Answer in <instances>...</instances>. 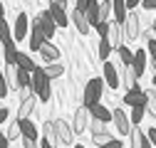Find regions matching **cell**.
Listing matches in <instances>:
<instances>
[{"mask_svg":"<svg viewBox=\"0 0 156 148\" xmlns=\"http://www.w3.org/2000/svg\"><path fill=\"white\" fill-rule=\"evenodd\" d=\"M102 91H104V79H99V77L89 79V82H87V86H84V106H87V109H92L94 104H99Z\"/></svg>","mask_w":156,"mask_h":148,"instance_id":"cell-1","label":"cell"},{"mask_svg":"<svg viewBox=\"0 0 156 148\" xmlns=\"http://www.w3.org/2000/svg\"><path fill=\"white\" fill-rule=\"evenodd\" d=\"M47 10H50V15H52V20H55L57 27H67L69 25V17L65 12V0H52Z\"/></svg>","mask_w":156,"mask_h":148,"instance_id":"cell-2","label":"cell"},{"mask_svg":"<svg viewBox=\"0 0 156 148\" xmlns=\"http://www.w3.org/2000/svg\"><path fill=\"white\" fill-rule=\"evenodd\" d=\"M89 119H92V114H89V109L87 106H80L74 111V121H72V133L77 136V133H82L84 128H87V123H89Z\"/></svg>","mask_w":156,"mask_h":148,"instance_id":"cell-3","label":"cell"},{"mask_svg":"<svg viewBox=\"0 0 156 148\" xmlns=\"http://www.w3.org/2000/svg\"><path fill=\"white\" fill-rule=\"evenodd\" d=\"M27 42H30V49H32V52H40L42 45L47 42V37H45V32L40 30V22H37V20H35L32 27H30V40H27Z\"/></svg>","mask_w":156,"mask_h":148,"instance_id":"cell-4","label":"cell"},{"mask_svg":"<svg viewBox=\"0 0 156 148\" xmlns=\"http://www.w3.org/2000/svg\"><path fill=\"white\" fill-rule=\"evenodd\" d=\"M112 121H114L116 131H119L122 136H129V133H131V121H129V116L124 114L122 109H114V114H112Z\"/></svg>","mask_w":156,"mask_h":148,"instance_id":"cell-5","label":"cell"},{"mask_svg":"<svg viewBox=\"0 0 156 148\" xmlns=\"http://www.w3.org/2000/svg\"><path fill=\"white\" fill-rule=\"evenodd\" d=\"M37 22H40V30L45 32V37H47V42L55 37V30H57V25H55V20H52V15H50V10H42L40 15H37Z\"/></svg>","mask_w":156,"mask_h":148,"instance_id":"cell-6","label":"cell"},{"mask_svg":"<svg viewBox=\"0 0 156 148\" xmlns=\"http://www.w3.org/2000/svg\"><path fill=\"white\" fill-rule=\"evenodd\" d=\"M45 82H50V79H47V74H45V67H37V69L30 74V94L37 96V91L45 86Z\"/></svg>","mask_w":156,"mask_h":148,"instance_id":"cell-7","label":"cell"},{"mask_svg":"<svg viewBox=\"0 0 156 148\" xmlns=\"http://www.w3.org/2000/svg\"><path fill=\"white\" fill-rule=\"evenodd\" d=\"M102 79H104V84H107V86H112V89H116V86L122 84V79H119V72H116V67H114L112 62H104Z\"/></svg>","mask_w":156,"mask_h":148,"instance_id":"cell-8","label":"cell"},{"mask_svg":"<svg viewBox=\"0 0 156 148\" xmlns=\"http://www.w3.org/2000/svg\"><path fill=\"white\" fill-rule=\"evenodd\" d=\"M146 101H149V96H146V91H141V89L126 91V94H124V104L131 106V109H136V106H146Z\"/></svg>","mask_w":156,"mask_h":148,"instance_id":"cell-9","label":"cell"},{"mask_svg":"<svg viewBox=\"0 0 156 148\" xmlns=\"http://www.w3.org/2000/svg\"><path fill=\"white\" fill-rule=\"evenodd\" d=\"M124 32H126V40H136V37L141 35V27H139V15L131 12L126 17V22H124Z\"/></svg>","mask_w":156,"mask_h":148,"instance_id":"cell-10","label":"cell"},{"mask_svg":"<svg viewBox=\"0 0 156 148\" xmlns=\"http://www.w3.org/2000/svg\"><path fill=\"white\" fill-rule=\"evenodd\" d=\"M27 25H30V20H27V15H25V12H20V15L15 17V32H12V40H15V42L25 40V35H27Z\"/></svg>","mask_w":156,"mask_h":148,"instance_id":"cell-11","label":"cell"},{"mask_svg":"<svg viewBox=\"0 0 156 148\" xmlns=\"http://www.w3.org/2000/svg\"><path fill=\"white\" fill-rule=\"evenodd\" d=\"M55 126H57V136H60V143H72L74 141V133H72V126L67 123V121H62V119H57L55 121Z\"/></svg>","mask_w":156,"mask_h":148,"instance_id":"cell-12","label":"cell"},{"mask_svg":"<svg viewBox=\"0 0 156 148\" xmlns=\"http://www.w3.org/2000/svg\"><path fill=\"white\" fill-rule=\"evenodd\" d=\"M124 37H126L124 25H112V32H109V45H112L114 49L124 47Z\"/></svg>","mask_w":156,"mask_h":148,"instance_id":"cell-13","label":"cell"},{"mask_svg":"<svg viewBox=\"0 0 156 148\" xmlns=\"http://www.w3.org/2000/svg\"><path fill=\"white\" fill-rule=\"evenodd\" d=\"M15 67H17V69H23V72H27V74H32V72L37 69L35 59H30V54H25V52H17V57H15Z\"/></svg>","mask_w":156,"mask_h":148,"instance_id":"cell-14","label":"cell"},{"mask_svg":"<svg viewBox=\"0 0 156 148\" xmlns=\"http://www.w3.org/2000/svg\"><path fill=\"white\" fill-rule=\"evenodd\" d=\"M112 10H114V25H124L126 17H129V10L124 5V0H114L112 3Z\"/></svg>","mask_w":156,"mask_h":148,"instance_id":"cell-15","label":"cell"},{"mask_svg":"<svg viewBox=\"0 0 156 148\" xmlns=\"http://www.w3.org/2000/svg\"><path fill=\"white\" fill-rule=\"evenodd\" d=\"M89 114H92L94 121H102V123H109V121H112V111H109L104 104H94V106L89 109Z\"/></svg>","mask_w":156,"mask_h":148,"instance_id":"cell-16","label":"cell"},{"mask_svg":"<svg viewBox=\"0 0 156 148\" xmlns=\"http://www.w3.org/2000/svg\"><path fill=\"white\" fill-rule=\"evenodd\" d=\"M84 17H87L89 27H97V25H99V3H97V0H89V5H87V10H84Z\"/></svg>","mask_w":156,"mask_h":148,"instance_id":"cell-17","label":"cell"},{"mask_svg":"<svg viewBox=\"0 0 156 148\" xmlns=\"http://www.w3.org/2000/svg\"><path fill=\"white\" fill-rule=\"evenodd\" d=\"M69 22H74V27H77V32H80V35H87V32L92 30L89 22H87V17H84V12H80V10H74V12H72Z\"/></svg>","mask_w":156,"mask_h":148,"instance_id":"cell-18","label":"cell"},{"mask_svg":"<svg viewBox=\"0 0 156 148\" xmlns=\"http://www.w3.org/2000/svg\"><path fill=\"white\" fill-rule=\"evenodd\" d=\"M32 109H35V96L30 94V96H25V99L20 101V109H17V121H23V119H30Z\"/></svg>","mask_w":156,"mask_h":148,"instance_id":"cell-19","label":"cell"},{"mask_svg":"<svg viewBox=\"0 0 156 148\" xmlns=\"http://www.w3.org/2000/svg\"><path fill=\"white\" fill-rule=\"evenodd\" d=\"M40 54H42V59H47L50 64H55L57 59H60V49H57L52 42H45V45H42V49H40Z\"/></svg>","mask_w":156,"mask_h":148,"instance_id":"cell-20","label":"cell"},{"mask_svg":"<svg viewBox=\"0 0 156 148\" xmlns=\"http://www.w3.org/2000/svg\"><path fill=\"white\" fill-rule=\"evenodd\" d=\"M146 57H149V54H146V49H136L134 52V72L136 74H139V77H141V74H144V69H146Z\"/></svg>","mask_w":156,"mask_h":148,"instance_id":"cell-21","label":"cell"},{"mask_svg":"<svg viewBox=\"0 0 156 148\" xmlns=\"http://www.w3.org/2000/svg\"><path fill=\"white\" fill-rule=\"evenodd\" d=\"M3 74H5V79H8V86L15 89V91H20V84H17V67L15 64H5Z\"/></svg>","mask_w":156,"mask_h":148,"instance_id":"cell-22","label":"cell"},{"mask_svg":"<svg viewBox=\"0 0 156 148\" xmlns=\"http://www.w3.org/2000/svg\"><path fill=\"white\" fill-rule=\"evenodd\" d=\"M42 133H45V141H50L52 146H57V143H60V136H57V126H55V121H45Z\"/></svg>","mask_w":156,"mask_h":148,"instance_id":"cell-23","label":"cell"},{"mask_svg":"<svg viewBox=\"0 0 156 148\" xmlns=\"http://www.w3.org/2000/svg\"><path fill=\"white\" fill-rule=\"evenodd\" d=\"M20 123V133L23 138H37V126L30 121V119H23V121H17Z\"/></svg>","mask_w":156,"mask_h":148,"instance_id":"cell-24","label":"cell"},{"mask_svg":"<svg viewBox=\"0 0 156 148\" xmlns=\"http://www.w3.org/2000/svg\"><path fill=\"white\" fill-rule=\"evenodd\" d=\"M0 42H3V47H8V45L15 42V40H12V30H10V25L5 22V17L0 20Z\"/></svg>","mask_w":156,"mask_h":148,"instance_id":"cell-25","label":"cell"},{"mask_svg":"<svg viewBox=\"0 0 156 148\" xmlns=\"http://www.w3.org/2000/svg\"><path fill=\"white\" fill-rule=\"evenodd\" d=\"M129 141H131V148H141L144 141H146V133L141 131L139 126H134V128H131V133H129Z\"/></svg>","mask_w":156,"mask_h":148,"instance_id":"cell-26","label":"cell"},{"mask_svg":"<svg viewBox=\"0 0 156 148\" xmlns=\"http://www.w3.org/2000/svg\"><path fill=\"white\" fill-rule=\"evenodd\" d=\"M45 74H47V79L52 82V79H57V77H62V74H65V67H62L60 62L47 64V67H45Z\"/></svg>","mask_w":156,"mask_h":148,"instance_id":"cell-27","label":"cell"},{"mask_svg":"<svg viewBox=\"0 0 156 148\" xmlns=\"http://www.w3.org/2000/svg\"><path fill=\"white\" fill-rule=\"evenodd\" d=\"M116 54H119V59H122V64H124V67H131V64H134V52H131L126 45L116 49Z\"/></svg>","mask_w":156,"mask_h":148,"instance_id":"cell-28","label":"cell"},{"mask_svg":"<svg viewBox=\"0 0 156 148\" xmlns=\"http://www.w3.org/2000/svg\"><path fill=\"white\" fill-rule=\"evenodd\" d=\"M146 96H149V101H146L144 111H146L151 119H156V94H154V91H146Z\"/></svg>","mask_w":156,"mask_h":148,"instance_id":"cell-29","label":"cell"},{"mask_svg":"<svg viewBox=\"0 0 156 148\" xmlns=\"http://www.w3.org/2000/svg\"><path fill=\"white\" fill-rule=\"evenodd\" d=\"M109 12H112V3L109 0L99 3V22H109Z\"/></svg>","mask_w":156,"mask_h":148,"instance_id":"cell-30","label":"cell"},{"mask_svg":"<svg viewBox=\"0 0 156 148\" xmlns=\"http://www.w3.org/2000/svg\"><path fill=\"white\" fill-rule=\"evenodd\" d=\"M92 141H94V143H99V146H104V143L114 141V136H112L109 131H99V133H92Z\"/></svg>","mask_w":156,"mask_h":148,"instance_id":"cell-31","label":"cell"},{"mask_svg":"<svg viewBox=\"0 0 156 148\" xmlns=\"http://www.w3.org/2000/svg\"><path fill=\"white\" fill-rule=\"evenodd\" d=\"M109 54H112V45H109V40H99V59H109Z\"/></svg>","mask_w":156,"mask_h":148,"instance_id":"cell-32","label":"cell"},{"mask_svg":"<svg viewBox=\"0 0 156 148\" xmlns=\"http://www.w3.org/2000/svg\"><path fill=\"white\" fill-rule=\"evenodd\" d=\"M144 114H146V111H144V106H136V109L131 111V116H129V121H131L134 126H139V123H141V119H144Z\"/></svg>","mask_w":156,"mask_h":148,"instance_id":"cell-33","label":"cell"},{"mask_svg":"<svg viewBox=\"0 0 156 148\" xmlns=\"http://www.w3.org/2000/svg\"><path fill=\"white\" fill-rule=\"evenodd\" d=\"M15 57H17V49H15V42L5 47V64H15Z\"/></svg>","mask_w":156,"mask_h":148,"instance_id":"cell-34","label":"cell"},{"mask_svg":"<svg viewBox=\"0 0 156 148\" xmlns=\"http://www.w3.org/2000/svg\"><path fill=\"white\" fill-rule=\"evenodd\" d=\"M97 32H99V37H102V40H109L112 22H99V25H97Z\"/></svg>","mask_w":156,"mask_h":148,"instance_id":"cell-35","label":"cell"},{"mask_svg":"<svg viewBox=\"0 0 156 148\" xmlns=\"http://www.w3.org/2000/svg\"><path fill=\"white\" fill-rule=\"evenodd\" d=\"M17 136L23 138V133H20V123L12 121V123H10V128H8V141H10V138H17Z\"/></svg>","mask_w":156,"mask_h":148,"instance_id":"cell-36","label":"cell"},{"mask_svg":"<svg viewBox=\"0 0 156 148\" xmlns=\"http://www.w3.org/2000/svg\"><path fill=\"white\" fill-rule=\"evenodd\" d=\"M146 54L151 57V62H154V67H156V40H149V42H146Z\"/></svg>","mask_w":156,"mask_h":148,"instance_id":"cell-37","label":"cell"},{"mask_svg":"<svg viewBox=\"0 0 156 148\" xmlns=\"http://www.w3.org/2000/svg\"><path fill=\"white\" fill-rule=\"evenodd\" d=\"M50 94H52V91H50V82H45V86L37 91V99H40V101H50Z\"/></svg>","mask_w":156,"mask_h":148,"instance_id":"cell-38","label":"cell"},{"mask_svg":"<svg viewBox=\"0 0 156 148\" xmlns=\"http://www.w3.org/2000/svg\"><path fill=\"white\" fill-rule=\"evenodd\" d=\"M8 91H10V86H8V79H5V74L0 72V99H3V96H8Z\"/></svg>","mask_w":156,"mask_h":148,"instance_id":"cell-39","label":"cell"},{"mask_svg":"<svg viewBox=\"0 0 156 148\" xmlns=\"http://www.w3.org/2000/svg\"><path fill=\"white\" fill-rule=\"evenodd\" d=\"M23 148H40L37 138H23Z\"/></svg>","mask_w":156,"mask_h":148,"instance_id":"cell-40","label":"cell"},{"mask_svg":"<svg viewBox=\"0 0 156 148\" xmlns=\"http://www.w3.org/2000/svg\"><path fill=\"white\" fill-rule=\"evenodd\" d=\"M99 131H107V128H104V123H102V121H94V119H92V133H99Z\"/></svg>","mask_w":156,"mask_h":148,"instance_id":"cell-41","label":"cell"},{"mask_svg":"<svg viewBox=\"0 0 156 148\" xmlns=\"http://www.w3.org/2000/svg\"><path fill=\"white\" fill-rule=\"evenodd\" d=\"M99 148H122V138H114V141H109V143H104Z\"/></svg>","mask_w":156,"mask_h":148,"instance_id":"cell-42","label":"cell"},{"mask_svg":"<svg viewBox=\"0 0 156 148\" xmlns=\"http://www.w3.org/2000/svg\"><path fill=\"white\" fill-rule=\"evenodd\" d=\"M146 138H149V141H151V146L156 148V128H151V131L146 133Z\"/></svg>","mask_w":156,"mask_h":148,"instance_id":"cell-43","label":"cell"},{"mask_svg":"<svg viewBox=\"0 0 156 148\" xmlns=\"http://www.w3.org/2000/svg\"><path fill=\"white\" fill-rule=\"evenodd\" d=\"M141 5H144L146 10H154V8H156V0H141Z\"/></svg>","mask_w":156,"mask_h":148,"instance_id":"cell-44","label":"cell"},{"mask_svg":"<svg viewBox=\"0 0 156 148\" xmlns=\"http://www.w3.org/2000/svg\"><path fill=\"white\" fill-rule=\"evenodd\" d=\"M8 116H10V111H8V109H0V123H5Z\"/></svg>","mask_w":156,"mask_h":148,"instance_id":"cell-45","label":"cell"},{"mask_svg":"<svg viewBox=\"0 0 156 148\" xmlns=\"http://www.w3.org/2000/svg\"><path fill=\"white\" fill-rule=\"evenodd\" d=\"M124 5H126V10H131V12H134V8H136V5H139V0H126V3H124Z\"/></svg>","mask_w":156,"mask_h":148,"instance_id":"cell-46","label":"cell"},{"mask_svg":"<svg viewBox=\"0 0 156 148\" xmlns=\"http://www.w3.org/2000/svg\"><path fill=\"white\" fill-rule=\"evenodd\" d=\"M0 148H8V133H0Z\"/></svg>","mask_w":156,"mask_h":148,"instance_id":"cell-47","label":"cell"},{"mask_svg":"<svg viewBox=\"0 0 156 148\" xmlns=\"http://www.w3.org/2000/svg\"><path fill=\"white\" fill-rule=\"evenodd\" d=\"M40 148H55V146H52L50 141H45V138H42V141H40Z\"/></svg>","mask_w":156,"mask_h":148,"instance_id":"cell-48","label":"cell"},{"mask_svg":"<svg viewBox=\"0 0 156 148\" xmlns=\"http://www.w3.org/2000/svg\"><path fill=\"white\" fill-rule=\"evenodd\" d=\"M3 15H5V5L0 3V20H3Z\"/></svg>","mask_w":156,"mask_h":148,"instance_id":"cell-49","label":"cell"},{"mask_svg":"<svg viewBox=\"0 0 156 148\" xmlns=\"http://www.w3.org/2000/svg\"><path fill=\"white\" fill-rule=\"evenodd\" d=\"M141 148H154V146H151V141H149V138H146V141H144V146H141Z\"/></svg>","mask_w":156,"mask_h":148,"instance_id":"cell-50","label":"cell"},{"mask_svg":"<svg viewBox=\"0 0 156 148\" xmlns=\"http://www.w3.org/2000/svg\"><path fill=\"white\" fill-rule=\"evenodd\" d=\"M154 40H156V20H154Z\"/></svg>","mask_w":156,"mask_h":148,"instance_id":"cell-51","label":"cell"},{"mask_svg":"<svg viewBox=\"0 0 156 148\" xmlns=\"http://www.w3.org/2000/svg\"><path fill=\"white\" fill-rule=\"evenodd\" d=\"M151 82H154V86H156V74H154V79H151Z\"/></svg>","mask_w":156,"mask_h":148,"instance_id":"cell-52","label":"cell"},{"mask_svg":"<svg viewBox=\"0 0 156 148\" xmlns=\"http://www.w3.org/2000/svg\"><path fill=\"white\" fill-rule=\"evenodd\" d=\"M74 148H84V146H80V143H77V146H74Z\"/></svg>","mask_w":156,"mask_h":148,"instance_id":"cell-53","label":"cell"}]
</instances>
